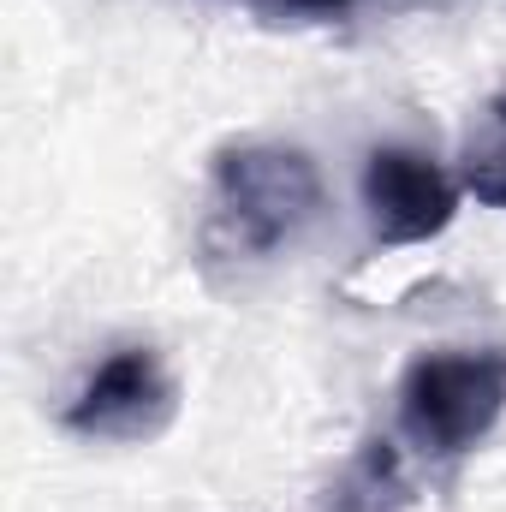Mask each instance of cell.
Listing matches in <instances>:
<instances>
[{"mask_svg":"<svg viewBox=\"0 0 506 512\" xmlns=\"http://www.w3.org/2000/svg\"><path fill=\"white\" fill-rule=\"evenodd\" d=\"M173 417L179 387L155 346H120L114 358H102L78 399L60 411V423L84 441H155Z\"/></svg>","mask_w":506,"mask_h":512,"instance_id":"obj_3","label":"cell"},{"mask_svg":"<svg viewBox=\"0 0 506 512\" xmlns=\"http://www.w3.org/2000/svg\"><path fill=\"white\" fill-rule=\"evenodd\" d=\"M256 6H274V12H310V18H328V12H346L358 0H256Z\"/></svg>","mask_w":506,"mask_h":512,"instance_id":"obj_6","label":"cell"},{"mask_svg":"<svg viewBox=\"0 0 506 512\" xmlns=\"http://www.w3.org/2000/svg\"><path fill=\"white\" fill-rule=\"evenodd\" d=\"M506 411V352H429L399 376V435L423 459H465Z\"/></svg>","mask_w":506,"mask_h":512,"instance_id":"obj_2","label":"cell"},{"mask_svg":"<svg viewBox=\"0 0 506 512\" xmlns=\"http://www.w3.org/2000/svg\"><path fill=\"white\" fill-rule=\"evenodd\" d=\"M322 215V173L286 143H227L209 167L203 256L209 262H268Z\"/></svg>","mask_w":506,"mask_h":512,"instance_id":"obj_1","label":"cell"},{"mask_svg":"<svg viewBox=\"0 0 506 512\" xmlns=\"http://www.w3.org/2000/svg\"><path fill=\"white\" fill-rule=\"evenodd\" d=\"M459 179L405 143H381L364 161V209H370V233L376 245H423L435 233L453 227L459 215Z\"/></svg>","mask_w":506,"mask_h":512,"instance_id":"obj_4","label":"cell"},{"mask_svg":"<svg viewBox=\"0 0 506 512\" xmlns=\"http://www.w3.org/2000/svg\"><path fill=\"white\" fill-rule=\"evenodd\" d=\"M459 185L489 203V209H506V90L477 114V126L459 149Z\"/></svg>","mask_w":506,"mask_h":512,"instance_id":"obj_5","label":"cell"}]
</instances>
